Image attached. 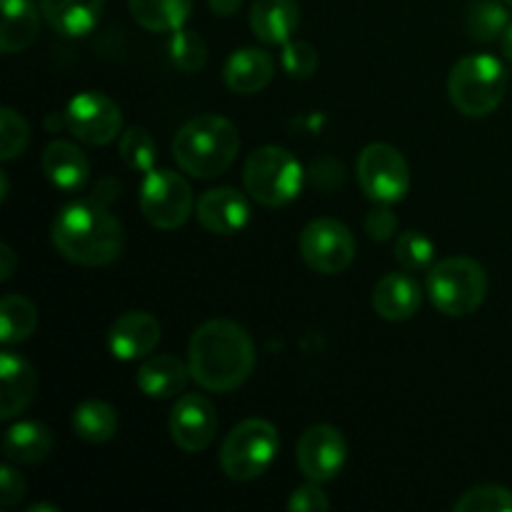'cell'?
<instances>
[{
	"label": "cell",
	"mask_w": 512,
	"mask_h": 512,
	"mask_svg": "<svg viewBox=\"0 0 512 512\" xmlns=\"http://www.w3.org/2000/svg\"><path fill=\"white\" fill-rule=\"evenodd\" d=\"M288 508L293 512H325L330 510V500L320 490V483H310L308 480V485H303V488L290 495Z\"/></svg>",
	"instance_id": "obj_36"
},
{
	"label": "cell",
	"mask_w": 512,
	"mask_h": 512,
	"mask_svg": "<svg viewBox=\"0 0 512 512\" xmlns=\"http://www.w3.org/2000/svg\"><path fill=\"white\" fill-rule=\"evenodd\" d=\"M53 445L55 440L48 425L35 423V420L15 423L3 435V453L15 465L40 463V460H45L53 453Z\"/></svg>",
	"instance_id": "obj_23"
},
{
	"label": "cell",
	"mask_w": 512,
	"mask_h": 512,
	"mask_svg": "<svg viewBox=\"0 0 512 512\" xmlns=\"http://www.w3.org/2000/svg\"><path fill=\"white\" fill-rule=\"evenodd\" d=\"M395 258L410 273L430 270L435 260V243L428 235L420 233V230H405L395 240Z\"/></svg>",
	"instance_id": "obj_31"
},
{
	"label": "cell",
	"mask_w": 512,
	"mask_h": 512,
	"mask_svg": "<svg viewBox=\"0 0 512 512\" xmlns=\"http://www.w3.org/2000/svg\"><path fill=\"white\" fill-rule=\"evenodd\" d=\"M425 290L440 313H445L448 318H465L485 303L488 275L478 260L453 255L428 270Z\"/></svg>",
	"instance_id": "obj_5"
},
{
	"label": "cell",
	"mask_w": 512,
	"mask_h": 512,
	"mask_svg": "<svg viewBox=\"0 0 512 512\" xmlns=\"http://www.w3.org/2000/svg\"><path fill=\"white\" fill-rule=\"evenodd\" d=\"M140 210L158 230H175L193 213V190L188 180L168 168H153L140 183Z\"/></svg>",
	"instance_id": "obj_8"
},
{
	"label": "cell",
	"mask_w": 512,
	"mask_h": 512,
	"mask_svg": "<svg viewBox=\"0 0 512 512\" xmlns=\"http://www.w3.org/2000/svg\"><path fill=\"white\" fill-rule=\"evenodd\" d=\"M15 263H18V258H15L13 248L5 243L0 245V280H3V283H8V280L13 278Z\"/></svg>",
	"instance_id": "obj_38"
},
{
	"label": "cell",
	"mask_w": 512,
	"mask_h": 512,
	"mask_svg": "<svg viewBox=\"0 0 512 512\" xmlns=\"http://www.w3.org/2000/svg\"><path fill=\"white\" fill-rule=\"evenodd\" d=\"M38 328V310L23 295H5L0 300V343L3 348L28 340Z\"/></svg>",
	"instance_id": "obj_27"
},
{
	"label": "cell",
	"mask_w": 512,
	"mask_h": 512,
	"mask_svg": "<svg viewBox=\"0 0 512 512\" xmlns=\"http://www.w3.org/2000/svg\"><path fill=\"white\" fill-rule=\"evenodd\" d=\"M348 460V443L333 425H310L298 440L295 463L310 483H328L338 478Z\"/></svg>",
	"instance_id": "obj_12"
},
{
	"label": "cell",
	"mask_w": 512,
	"mask_h": 512,
	"mask_svg": "<svg viewBox=\"0 0 512 512\" xmlns=\"http://www.w3.org/2000/svg\"><path fill=\"white\" fill-rule=\"evenodd\" d=\"M275 75V60L263 48H243L235 50L225 60L223 78L225 85L235 95H255L270 85Z\"/></svg>",
	"instance_id": "obj_18"
},
{
	"label": "cell",
	"mask_w": 512,
	"mask_h": 512,
	"mask_svg": "<svg viewBox=\"0 0 512 512\" xmlns=\"http://www.w3.org/2000/svg\"><path fill=\"white\" fill-rule=\"evenodd\" d=\"M160 343V323L145 310H128L108 330V350L115 360L148 358Z\"/></svg>",
	"instance_id": "obj_14"
},
{
	"label": "cell",
	"mask_w": 512,
	"mask_h": 512,
	"mask_svg": "<svg viewBox=\"0 0 512 512\" xmlns=\"http://www.w3.org/2000/svg\"><path fill=\"white\" fill-rule=\"evenodd\" d=\"M305 170L300 160L280 145H263L245 160L243 183L250 198L265 208L293 203L303 190Z\"/></svg>",
	"instance_id": "obj_6"
},
{
	"label": "cell",
	"mask_w": 512,
	"mask_h": 512,
	"mask_svg": "<svg viewBox=\"0 0 512 512\" xmlns=\"http://www.w3.org/2000/svg\"><path fill=\"white\" fill-rule=\"evenodd\" d=\"M28 512H60L55 505H33V508H28Z\"/></svg>",
	"instance_id": "obj_41"
},
{
	"label": "cell",
	"mask_w": 512,
	"mask_h": 512,
	"mask_svg": "<svg viewBox=\"0 0 512 512\" xmlns=\"http://www.w3.org/2000/svg\"><path fill=\"white\" fill-rule=\"evenodd\" d=\"M170 438L185 453H203L210 448L218 433V413L215 405L200 393L180 395L170 410Z\"/></svg>",
	"instance_id": "obj_13"
},
{
	"label": "cell",
	"mask_w": 512,
	"mask_h": 512,
	"mask_svg": "<svg viewBox=\"0 0 512 512\" xmlns=\"http://www.w3.org/2000/svg\"><path fill=\"white\" fill-rule=\"evenodd\" d=\"M170 58L183 73H198L208 63V45L203 35L190 28H178L170 38Z\"/></svg>",
	"instance_id": "obj_30"
},
{
	"label": "cell",
	"mask_w": 512,
	"mask_h": 512,
	"mask_svg": "<svg viewBox=\"0 0 512 512\" xmlns=\"http://www.w3.org/2000/svg\"><path fill=\"white\" fill-rule=\"evenodd\" d=\"M500 45H503V55L508 60H512V23L508 25V30L503 33V38H500Z\"/></svg>",
	"instance_id": "obj_40"
},
{
	"label": "cell",
	"mask_w": 512,
	"mask_h": 512,
	"mask_svg": "<svg viewBox=\"0 0 512 512\" xmlns=\"http://www.w3.org/2000/svg\"><path fill=\"white\" fill-rule=\"evenodd\" d=\"M25 478L13 468V465H3L0 468V505L3 508H13L25 498Z\"/></svg>",
	"instance_id": "obj_37"
},
{
	"label": "cell",
	"mask_w": 512,
	"mask_h": 512,
	"mask_svg": "<svg viewBox=\"0 0 512 512\" xmlns=\"http://www.w3.org/2000/svg\"><path fill=\"white\" fill-rule=\"evenodd\" d=\"M280 433L270 420L250 418L235 425L220 448V468L235 483H250L273 465Z\"/></svg>",
	"instance_id": "obj_7"
},
{
	"label": "cell",
	"mask_w": 512,
	"mask_h": 512,
	"mask_svg": "<svg viewBox=\"0 0 512 512\" xmlns=\"http://www.w3.org/2000/svg\"><path fill=\"white\" fill-rule=\"evenodd\" d=\"M318 50L305 40H288L283 45V68L290 78L305 80L318 70Z\"/></svg>",
	"instance_id": "obj_34"
},
{
	"label": "cell",
	"mask_w": 512,
	"mask_h": 512,
	"mask_svg": "<svg viewBox=\"0 0 512 512\" xmlns=\"http://www.w3.org/2000/svg\"><path fill=\"white\" fill-rule=\"evenodd\" d=\"M455 512H512V490L503 485H478L455 500Z\"/></svg>",
	"instance_id": "obj_32"
},
{
	"label": "cell",
	"mask_w": 512,
	"mask_h": 512,
	"mask_svg": "<svg viewBox=\"0 0 512 512\" xmlns=\"http://www.w3.org/2000/svg\"><path fill=\"white\" fill-rule=\"evenodd\" d=\"M190 378L193 375H190L188 363H183L180 358H175V355H153L145 363H140L135 383H138L140 393H145L148 398L168 400L185 393Z\"/></svg>",
	"instance_id": "obj_19"
},
{
	"label": "cell",
	"mask_w": 512,
	"mask_h": 512,
	"mask_svg": "<svg viewBox=\"0 0 512 512\" xmlns=\"http://www.w3.org/2000/svg\"><path fill=\"white\" fill-rule=\"evenodd\" d=\"M358 183L375 203H400L410 190L408 160L388 143L368 145L358 158Z\"/></svg>",
	"instance_id": "obj_10"
},
{
	"label": "cell",
	"mask_w": 512,
	"mask_h": 512,
	"mask_svg": "<svg viewBox=\"0 0 512 512\" xmlns=\"http://www.w3.org/2000/svg\"><path fill=\"white\" fill-rule=\"evenodd\" d=\"M128 5L135 23L150 33H175L193 13V0H128Z\"/></svg>",
	"instance_id": "obj_25"
},
{
	"label": "cell",
	"mask_w": 512,
	"mask_h": 512,
	"mask_svg": "<svg viewBox=\"0 0 512 512\" xmlns=\"http://www.w3.org/2000/svg\"><path fill=\"white\" fill-rule=\"evenodd\" d=\"M510 25V13L498 0H475L468 10V33L478 43H493L503 38Z\"/></svg>",
	"instance_id": "obj_28"
},
{
	"label": "cell",
	"mask_w": 512,
	"mask_h": 512,
	"mask_svg": "<svg viewBox=\"0 0 512 512\" xmlns=\"http://www.w3.org/2000/svg\"><path fill=\"white\" fill-rule=\"evenodd\" d=\"M105 0H40V13L55 33L83 38L98 25Z\"/></svg>",
	"instance_id": "obj_22"
},
{
	"label": "cell",
	"mask_w": 512,
	"mask_h": 512,
	"mask_svg": "<svg viewBox=\"0 0 512 512\" xmlns=\"http://www.w3.org/2000/svg\"><path fill=\"white\" fill-rule=\"evenodd\" d=\"M0 183H3V193H0V200L8 198V175L0 173Z\"/></svg>",
	"instance_id": "obj_42"
},
{
	"label": "cell",
	"mask_w": 512,
	"mask_h": 512,
	"mask_svg": "<svg viewBox=\"0 0 512 512\" xmlns=\"http://www.w3.org/2000/svg\"><path fill=\"white\" fill-rule=\"evenodd\" d=\"M300 258L310 270L323 275H340L355 260V235L335 218H318L308 223L298 240Z\"/></svg>",
	"instance_id": "obj_9"
},
{
	"label": "cell",
	"mask_w": 512,
	"mask_h": 512,
	"mask_svg": "<svg viewBox=\"0 0 512 512\" xmlns=\"http://www.w3.org/2000/svg\"><path fill=\"white\" fill-rule=\"evenodd\" d=\"M300 25L295 0H255L250 8V28L265 45H285Z\"/></svg>",
	"instance_id": "obj_20"
},
{
	"label": "cell",
	"mask_w": 512,
	"mask_h": 512,
	"mask_svg": "<svg viewBox=\"0 0 512 512\" xmlns=\"http://www.w3.org/2000/svg\"><path fill=\"white\" fill-rule=\"evenodd\" d=\"M505 3H508V5H510V8H512V0H505Z\"/></svg>",
	"instance_id": "obj_43"
},
{
	"label": "cell",
	"mask_w": 512,
	"mask_h": 512,
	"mask_svg": "<svg viewBox=\"0 0 512 512\" xmlns=\"http://www.w3.org/2000/svg\"><path fill=\"white\" fill-rule=\"evenodd\" d=\"M120 160L128 165L135 173H148L155 168V158H158V150H155L153 135L145 128H128L120 135L118 143Z\"/></svg>",
	"instance_id": "obj_29"
},
{
	"label": "cell",
	"mask_w": 512,
	"mask_h": 512,
	"mask_svg": "<svg viewBox=\"0 0 512 512\" xmlns=\"http://www.w3.org/2000/svg\"><path fill=\"white\" fill-rule=\"evenodd\" d=\"M50 238L65 260L85 268H103L115 263L125 248L120 220L103 203H90V200L60 208Z\"/></svg>",
	"instance_id": "obj_2"
},
{
	"label": "cell",
	"mask_w": 512,
	"mask_h": 512,
	"mask_svg": "<svg viewBox=\"0 0 512 512\" xmlns=\"http://www.w3.org/2000/svg\"><path fill=\"white\" fill-rule=\"evenodd\" d=\"M43 173L63 193H78L85 188L90 175V163L78 145L68 140H55L43 153Z\"/></svg>",
	"instance_id": "obj_21"
},
{
	"label": "cell",
	"mask_w": 512,
	"mask_h": 512,
	"mask_svg": "<svg viewBox=\"0 0 512 512\" xmlns=\"http://www.w3.org/2000/svg\"><path fill=\"white\" fill-rule=\"evenodd\" d=\"M240 133L223 115H195L173 138V158L193 178H218L238 158Z\"/></svg>",
	"instance_id": "obj_3"
},
{
	"label": "cell",
	"mask_w": 512,
	"mask_h": 512,
	"mask_svg": "<svg viewBox=\"0 0 512 512\" xmlns=\"http://www.w3.org/2000/svg\"><path fill=\"white\" fill-rule=\"evenodd\" d=\"M65 125L85 145H108L123 130L118 103L98 90L78 93L65 108Z\"/></svg>",
	"instance_id": "obj_11"
},
{
	"label": "cell",
	"mask_w": 512,
	"mask_h": 512,
	"mask_svg": "<svg viewBox=\"0 0 512 512\" xmlns=\"http://www.w3.org/2000/svg\"><path fill=\"white\" fill-rule=\"evenodd\" d=\"M188 368L203 390L230 393L240 388L253 373V338L243 325L233 320H208L190 338Z\"/></svg>",
	"instance_id": "obj_1"
},
{
	"label": "cell",
	"mask_w": 512,
	"mask_h": 512,
	"mask_svg": "<svg viewBox=\"0 0 512 512\" xmlns=\"http://www.w3.org/2000/svg\"><path fill=\"white\" fill-rule=\"evenodd\" d=\"M423 305V288L418 280L408 273H388L380 278L373 288L375 313L390 323L413 318Z\"/></svg>",
	"instance_id": "obj_17"
},
{
	"label": "cell",
	"mask_w": 512,
	"mask_h": 512,
	"mask_svg": "<svg viewBox=\"0 0 512 512\" xmlns=\"http://www.w3.org/2000/svg\"><path fill=\"white\" fill-rule=\"evenodd\" d=\"M28 140L30 128L28 123H25V118L18 110L5 105V108L0 110V160H3V163H10V160H15L18 155H23V150L28 148Z\"/></svg>",
	"instance_id": "obj_33"
},
{
	"label": "cell",
	"mask_w": 512,
	"mask_h": 512,
	"mask_svg": "<svg viewBox=\"0 0 512 512\" xmlns=\"http://www.w3.org/2000/svg\"><path fill=\"white\" fill-rule=\"evenodd\" d=\"M120 428V418L115 408L105 400H85L73 413V430L85 443H108Z\"/></svg>",
	"instance_id": "obj_26"
},
{
	"label": "cell",
	"mask_w": 512,
	"mask_h": 512,
	"mask_svg": "<svg viewBox=\"0 0 512 512\" xmlns=\"http://www.w3.org/2000/svg\"><path fill=\"white\" fill-rule=\"evenodd\" d=\"M200 225L213 235H235L248 225L250 205L240 190L213 188L200 195L195 205Z\"/></svg>",
	"instance_id": "obj_16"
},
{
	"label": "cell",
	"mask_w": 512,
	"mask_h": 512,
	"mask_svg": "<svg viewBox=\"0 0 512 512\" xmlns=\"http://www.w3.org/2000/svg\"><path fill=\"white\" fill-rule=\"evenodd\" d=\"M0 420H13L30 408L38 393V373L23 355L0 353Z\"/></svg>",
	"instance_id": "obj_15"
},
{
	"label": "cell",
	"mask_w": 512,
	"mask_h": 512,
	"mask_svg": "<svg viewBox=\"0 0 512 512\" xmlns=\"http://www.w3.org/2000/svg\"><path fill=\"white\" fill-rule=\"evenodd\" d=\"M395 228H398V218L393 210L385 203H378L368 215H365V233L375 240V243H385L393 238Z\"/></svg>",
	"instance_id": "obj_35"
},
{
	"label": "cell",
	"mask_w": 512,
	"mask_h": 512,
	"mask_svg": "<svg viewBox=\"0 0 512 512\" xmlns=\"http://www.w3.org/2000/svg\"><path fill=\"white\" fill-rule=\"evenodd\" d=\"M210 10H213L215 15H223V18H230V15H235L240 10V5H243V0H208Z\"/></svg>",
	"instance_id": "obj_39"
},
{
	"label": "cell",
	"mask_w": 512,
	"mask_h": 512,
	"mask_svg": "<svg viewBox=\"0 0 512 512\" xmlns=\"http://www.w3.org/2000/svg\"><path fill=\"white\" fill-rule=\"evenodd\" d=\"M505 90H508V73L493 55H465L448 75L450 103L468 118H485L493 113L503 103Z\"/></svg>",
	"instance_id": "obj_4"
},
{
	"label": "cell",
	"mask_w": 512,
	"mask_h": 512,
	"mask_svg": "<svg viewBox=\"0 0 512 512\" xmlns=\"http://www.w3.org/2000/svg\"><path fill=\"white\" fill-rule=\"evenodd\" d=\"M3 30H0V50L13 55L25 50L40 28V13L33 0H3Z\"/></svg>",
	"instance_id": "obj_24"
}]
</instances>
